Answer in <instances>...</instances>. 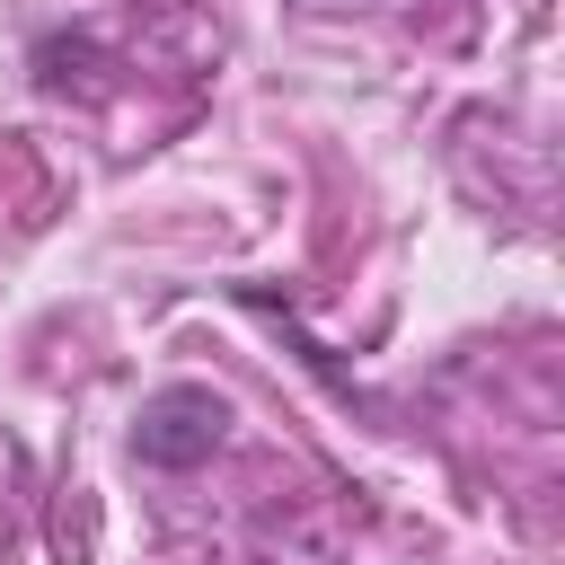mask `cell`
<instances>
[{"mask_svg": "<svg viewBox=\"0 0 565 565\" xmlns=\"http://www.w3.org/2000/svg\"><path fill=\"white\" fill-rule=\"evenodd\" d=\"M221 441H230V397L203 380H168L132 415V459H150V468H203Z\"/></svg>", "mask_w": 565, "mask_h": 565, "instance_id": "obj_1", "label": "cell"}, {"mask_svg": "<svg viewBox=\"0 0 565 565\" xmlns=\"http://www.w3.org/2000/svg\"><path fill=\"white\" fill-rule=\"evenodd\" d=\"M26 62H35V88H44V97H97V88H106V79H97L106 53H97L88 35H35Z\"/></svg>", "mask_w": 565, "mask_h": 565, "instance_id": "obj_2", "label": "cell"}]
</instances>
